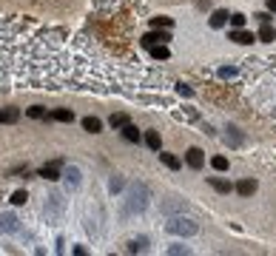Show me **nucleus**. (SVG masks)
<instances>
[{"mask_svg": "<svg viewBox=\"0 0 276 256\" xmlns=\"http://www.w3.org/2000/svg\"><path fill=\"white\" fill-rule=\"evenodd\" d=\"M165 228L171 233H177V236H194V233L199 231V225H196L194 219H183V216H174Z\"/></svg>", "mask_w": 276, "mask_h": 256, "instance_id": "nucleus-1", "label": "nucleus"}, {"mask_svg": "<svg viewBox=\"0 0 276 256\" xmlns=\"http://www.w3.org/2000/svg\"><path fill=\"white\" fill-rule=\"evenodd\" d=\"M145 202H148V188L145 185H137V188H131V194H128V211L126 213H134V211H142L145 208Z\"/></svg>", "mask_w": 276, "mask_h": 256, "instance_id": "nucleus-2", "label": "nucleus"}, {"mask_svg": "<svg viewBox=\"0 0 276 256\" xmlns=\"http://www.w3.org/2000/svg\"><path fill=\"white\" fill-rule=\"evenodd\" d=\"M20 228V219L14 213H0V233H14Z\"/></svg>", "mask_w": 276, "mask_h": 256, "instance_id": "nucleus-3", "label": "nucleus"}, {"mask_svg": "<svg viewBox=\"0 0 276 256\" xmlns=\"http://www.w3.org/2000/svg\"><path fill=\"white\" fill-rule=\"evenodd\" d=\"M168 40H171V35H168V32H151V35H145L139 43L151 48V46H160V43H168Z\"/></svg>", "mask_w": 276, "mask_h": 256, "instance_id": "nucleus-4", "label": "nucleus"}, {"mask_svg": "<svg viewBox=\"0 0 276 256\" xmlns=\"http://www.w3.org/2000/svg\"><path fill=\"white\" fill-rule=\"evenodd\" d=\"M185 163L191 165L194 171H199V168L205 165V157H202V151H199V148H188V154H185Z\"/></svg>", "mask_w": 276, "mask_h": 256, "instance_id": "nucleus-5", "label": "nucleus"}, {"mask_svg": "<svg viewBox=\"0 0 276 256\" xmlns=\"http://www.w3.org/2000/svg\"><path fill=\"white\" fill-rule=\"evenodd\" d=\"M60 165H63L60 160H54L51 165H43V168H40V176H43V179H48V182H54V179H60V171H57Z\"/></svg>", "mask_w": 276, "mask_h": 256, "instance_id": "nucleus-6", "label": "nucleus"}, {"mask_svg": "<svg viewBox=\"0 0 276 256\" xmlns=\"http://www.w3.org/2000/svg\"><path fill=\"white\" fill-rule=\"evenodd\" d=\"M230 40H233V43H242V46H248V43L256 40V35L245 32V29H233V32H230Z\"/></svg>", "mask_w": 276, "mask_h": 256, "instance_id": "nucleus-7", "label": "nucleus"}, {"mask_svg": "<svg viewBox=\"0 0 276 256\" xmlns=\"http://www.w3.org/2000/svg\"><path fill=\"white\" fill-rule=\"evenodd\" d=\"M236 191H239L242 197H251V194H256V179H242V182H236Z\"/></svg>", "mask_w": 276, "mask_h": 256, "instance_id": "nucleus-8", "label": "nucleus"}, {"mask_svg": "<svg viewBox=\"0 0 276 256\" xmlns=\"http://www.w3.org/2000/svg\"><path fill=\"white\" fill-rule=\"evenodd\" d=\"M256 37H259L262 43H274V40H276L274 26H271V23H262V29H259V35H256Z\"/></svg>", "mask_w": 276, "mask_h": 256, "instance_id": "nucleus-9", "label": "nucleus"}, {"mask_svg": "<svg viewBox=\"0 0 276 256\" xmlns=\"http://www.w3.org/2000/svg\"><path fill=\"white\" fill-rule=\"evenodd\" d=\"M208 182H211V188H214V191H219V194H228V191H230V182H228V179H219V176H208Z\"/></svg>", "mask_w": 276, "mask_h": 256, "instance_id": "nucleus-10", "label": "nucleus"}, {"mask_svg": "<svg viewBox=\"0 0 276 256\" xmlns=\"http://www.w3.org/2000/svg\"><path fill=\"white\" fill-rule=\"evenodd\" d=\"M225 23H228V12H225V9H217V12L211 14V26H214V29H222Z\"/></svg>", "mask_w": 276, "mask_h": 256, "instance_id": "nucleus-11", "label": "nucleus"}, {"mask_svg": "<svg viewBox=\"0 0 276 256\" xmlns=\"http://www.w3.org/2000/svg\"><path fill=\"white\" fill-rule=\"evenodd\" d=\"M51 120H57V123H71V120H74V111H71V108H57V111H51Z\"/></svg>", "mask_w": 276, "mask_h": 256, "instance_id": "nucleus-12", "label": "nucleus"}, {"mask_svg": "<svg viewBox=\"0 0 276 256\" xmlns=\"http://www.w3.org/2000/svg\"><path fill=\"white\" fill-rule=\"evenodd\" d=\"M123 137H126L128 142H139V131H137V126L126 123V126H123Z\"/></svg>", "mask_w": 276, "mask_h": 256, "instance_id": "nucleus-13", "label": "nucleus"}, {"mask_svg": "<svg viewBox=\"0 0 276 256\" xmlns=\"http://www.w3.org/2000/svg\"><path fill=\"white\" fill-rule=\"evenodd\" d=\"M160 163L165 165V168H171V171H177V168H180V160H177L174 154H162L160 151Z\"/></svg>", "mask_w": 276, "mask_h": 256, "instance_id": "nucleus-14", "label": "nucleus"}, {"mask_svg": "<svg viewBox=\"0 0 276 256\" xmlns=\"http://www.w3.org/2000/svg\"><path fill=\"white\" fill-rule=\"evenodd\" d=\"M145 145H148L151 151H160V131H148L145 134Z\"/></svg>", "mask_w": 276, "mask_h": 256, "instance_id": "nucleus-15", "label": "nucleus"}, {"mask_svg": "<svg viewBox=\"0 0 276 256\" xmlns=\"http://www.w3.org/2000/svg\"><path fill=\"white\" fill-rule=\"evenodd\" d=\"M83 128H86V131H92V134H97V131L103 128V123H100L97 117H86V120H83Z\"/></svg>", "mask_w": 276, "mask_h": 256, "instance_id": "nucleus-16", "label": "nucleus"}, {"mask_svg": "<svg viewBox=\"0 0 276 256\" xmlns=\"http://www.w3.org/2000/svg\"><path fill=\"white\" fill-rule=\"evenodd\" d=\"M17 117H20L17 108H6V111H0V123H17Z\"/></svg>", "mask_w": 276, "mask_h": 256, "instance_id": "nucleus-17", "label": "nucleus"}, {"mask_svg": "<svg viewBox=\"0 0 276 256\" xmlns=\"http://www.w3.org/2000/svg\"><path fill=\"white\" fill-rule=\"evenodd\" d=\"M151 54H154L157 60H168V54H171V51H168V46H165V43H160V46H151Z\"/></svg>", "mask_w": 276, "mask_h": 256, "instance_id": "nucleus-18", "label": "nucleus"}, {"mask_svg": "<svg viewBox=\"0 0 276 256\" xmlns=\"http://www.w3.org/2000/svg\"><path fill=\"white\" fill-rule=\"evenodd\" d=\"M108 123H111V128H123L128 123V117L126 114H111V120H108Z\"/></svg>", "mask_w": 276, "mask_h": 256, "instance_id": "nucleus-19", "label": "nucleus"}, {"mask_svg": "<svg viewBox=\"0 0 276 256\" xmlns=\"http://www.w3.org/2000/svg\"><path fill=\"white\" fill-rule=\"evenodd\" d=\"M211 165H214V171H228V160L225 157H214Z\"/></svg>", "mask_w": 276, "mask_h": 256, "instance_id": "nucleus-20", "label": "nucleus"}, {"mask_svg": "<svg viewBox=\"0 0 276 256\" xmlns=\"http://www.w3.org/2000/svg\"><path fill=\"white\" fill-rule=\"evenodd\" d=\"M228 20L233 29H242V26H245V14H228Z\"/></svg>", "mask_w": 276, "mask_h": 256, "instance_id": "nucleus-21", "label": "nucleus"}, {"mask_svg": "<svg viewBox=\"0 0 276 256\" xmlns=\"http://www.w3.org/2000/svg\"><path fill=\"white\" fill-rule=\"evenodd\" d=\"M26 199H29V197H26V191H14V194H12V205H26Z\"/></svg>", "mask_w": 276, "mask_h": 256, "instance_id": "nucleus-22", "label": "nucleus"}, {"mask_svg": "<svg viewBox=\"0 0 276 256\" xmlns=\"http://www.w3.org/2000/svg\"><path fill=\"white\" fill-rule=\"evenodd\" d=\"M128 251H145V239L139 236V239H131L128 242Z\"/></svg>", "mask_w": 276, "mask_h": 256, "instance_id": "nucleus-23", "label": "nucleus"}, {"mask_svg": "<svg viewBox=\"0 0 276 256\" xmlns=\"http://www.w3.org/2000/svg\"><path fill=\"white\" fill-rule=\"evenodd\" d=\"M151 26L160 29V26H171V17H151Z\"/></svg>", "mask_w": 276, "mask_h": 256, "instance_id": "nucleus-24", "label": "nucleus"}, {"mask_svg": "<svg viewBox=\"0 0 276 256\" xmlns=\"http://www.w3.org/2000/svg\"><path fill=\"white\" fill-rule=\"evenodd\" d=\"M233 74H236L233 66H222V69H219V77H222V80H228V77H233Z\"/></svg>", "mask_w": 276, "mask_h": 256, "instance_id": "nucleus-25", "label": "nucleus"}, {"mask_svg": "<svg viewBox=\"0 0 276 256\" xmlns=\"http://www.w3.org/2000/svg\"><path fill=\"white\" fill-rule=\"evenodd\" d=\"M66 176H71V188L80 185V171H77V168H69V174H66Z\"/></svg>", "mask_w": 276, "mask_h": 256, "instance_id": "nucleus-26", "label": "nucleus"}, {"mask_svg": "<svg viewBox=\"0 0 276 256\" xmlns=\"http://www.w3.org/2000/svg\"><path fill=\"white\" fill-rule=\"evenodd\" d=\"M29 117H35V120H40V117H46V111H43V105H32V108H29Z\"/></svg>", "mask_w": 276, "mask_h": 256, "instance_id": "nucleus-27", "label": "nucleus"}, {"mask_svg": "<svg viewBox=\"0 0 276 256\" xmlns=\"http://www.w3.org/2000/svg\"><path fill=\"white\" fill-rule=\"evenodd\" d=\"M168 254H171V256H177V254H191V251H188L185 245H171V248H168Z\"/></svg>", "mask_w": 276, "mask_h": 256, "instance_id": "nucleus-28", "label": "nucleus"}, {"mask_svg": "<svg viewBox=\"0 0 276 256\" xmlns=\"http://www.w3.org/2000/svg\"><path fill=\"white\" fill-rule=\"evenodd\" d=\"M177 94H180V97H191V88H188V85H183V83H180V85H177Z\"/></svg>", "mask_w": 276, "mask_h": 256, "instance_id": "nucleus-29", "label": "nucleus"}, {"mask_svg": "<svg viewBox=\"0 0 276 256\" xmlns=\"http://www.w3.org/2000/svg\"><path fill=\"white\" fill-rule=\"evenodd\" d=\"M108 188H111V194H117V191L123 188V179H111V185H108Z\"/></svg>", "mask_w": 276, "mask_h": 256, "instance_id": "nucleus-30", "label": "nucleus"}, {"mask_svg": "<svg viewBox=\"0 0 276 256\" xmlns=\"http://www.w3.org/2000/svg\"><path fill=\"white\" fill-rule=\"evenodd\" d=\"M256 17H259V23H271V14H268V12H259Z\"/></svg>", "mask_w": 276, "mask_h": 256, "instance_id": "nucleus-31", "label": "nucleus"}, {"mask_svg": "<svg viewBox=\"0 0 276 256\" xmlns=\"http://www.w3.org/2000/svg\"><path fill=\"white\" fill-rule=\"evenodd\" d=\"M268 12H276V0H268Z\"/></svg>", "mask_w": 276, "mask_h": 256, "instance_id": "nucleus-32", "label": "nucleus"}]
</instances>
